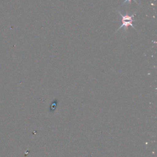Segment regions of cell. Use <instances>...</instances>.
<instances>
[{"label":"cell","instance_id":"1","mask_svg":"<svg viewBox=\"0 0 157 157\" xmlns=\"http://www.w3.org/2000/svg\"><path fill=\"white\" fill-rule=\"evenodd\" d=\"M119 14L121 15V21H122V24L118 28V29L117 30V31L115 33H117L118 30H120L121 28H123L124 31L128 29V26H131L132 28H133L134 29H135L134 26L132 24V22L134 21H136V20L133 19V17L134 15V14H132L131 15H129L128 14H126L125 15H123L120 11H118Z\"/></svg>","mask_w":157,"mask_h":157},{"label":"cell","instance_id":"2","mask_svg":"<svg viewBox=\"0 0 157 157\" xmlns=\"http://www.w3.org/2000/svg\"><path fill=\"white\" fill-rule=\"evenodd\" d=\"M131 1H132V0H125V1H124V2H123V3H122V4H121V5H123V4H126V3H128V4H131ZM132 1H134L136 4H138V3H137V2L136 0H132Z\"/></svg>","mask_w":157,"mask_h":157}]
</instances>
